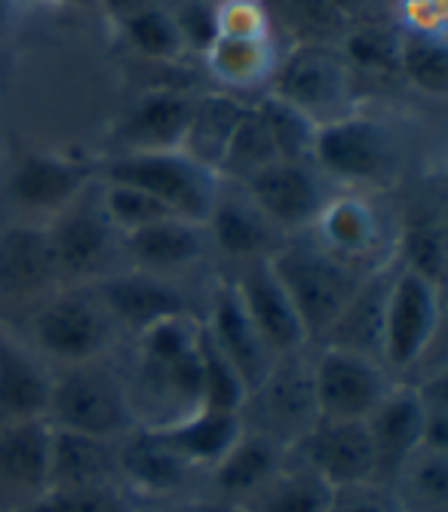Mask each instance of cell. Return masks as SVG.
Segmentation results:
<instances>
[{
    "label": "cell",
    "mask_w": 448,
    "mask_h": 512,
    "mask_svg": "<svg viewBox=\"0 0 448 512\" xmlns=\"http://www.w3.org/2000/svg\"><path fill=\"white\" fill-rule=\"evenodd\" d=\"M267 261L295 304L307 341L326 338L356 286L363 283V276L350 270V261L329 252L323 243H283Z\"/></svg>",
    "instance_id": "obj_1"
},
{
    "label": "cell",
    "mask_w": 448,
    "mask_h": 512,
    "mask_svg": "<svg viewBox=\"0 0 448 512\" xmlns=\"http://www.w3.org/2000/svg\"><path fill=\"white\" fill-rule=\"evenodd\" d=\"M136 414V402H132L120 378H114L108 368L83 362L53 378L50 408L43 421L53 430L117 445L132 430H139Z\"/></svg>",
    "instance_id": "obj_2"
},
{
    "label": "cell",
    "mask_w": 448,
    "mask_h": 512,
    "mask_svg": "<svg viewBox=\"0 0 448 512\" xmlns=\"http://www.w3.org/2000/svg\"><path fill=\"white\" fill-rule=\"evenodd\" d=\"M99 181L129 184L151 194L175 218L206 224L215 197L221 191V175L197 163L185 151H151V154H117L102 163Z\"/></svg>",
    "instance_id": "obj_3"
},
{
    "label": "cell",
    "mask_w": 448,
    "mask_h": 512,
    "mask_svg": "<svg viewBox=\"0 0 448 512\" xmlns=\"http://www.w3.org/2000/svg\"><path fill=\"white\" fill-rule=\"evenodd\" d=\"M47 230L56 249L62 279L68 276L80 286H93L120 270L117 264L123 255V237L102 206L99 178L65 209H59Z\"/></svg>",
    "instance_id": "obj_4"
},
{
    "label": "cell",
    "mask_w": 448,
    "mask_h": 512,
    "mask_svg": "<svg viewBox=\"0 0 448 512\" xmlns=\"http://www.w3.org/2000/svg\"><path fill=\"white\" fill-rule=\"evenodd\" d=\"M34 344L50 359L83 365L96 362L117 341V325L89 286L56 289L43 298L31 322Z\"/></svg>",
    "instance_id": "obj_5"
},
{
    "label": "cell",
    "mask_w": 448,
    "mask_h": 512,
    "mask_svg": "<svg viewBox=\"0 0 448 512\" xmlns=\"http://www.w3.org/2000/svg\"><path fill=\"white\" fill-rule=\"evenodd\" d=\"M271 83V96L298 108L317 126L353 114L350 65L323 43H301L289 56L277 59Z\"/></svg>",
    "instance_id": "obj_6"
},
{
    "label": "cell",
    "mask_w": 448,
    "mask_h": 512,
    "mask_svg": "<svg viewBox=\"0 0 448 512\" xmlns=\"http://www.w3.org/2000/svg\"><path fill=\"white\" fill-rule=\"evenodd\" d=\"M396 138L387 123L363 114H347L317 129L310 160L332 181L378 184L396 169Z\"/></svg>",
    "instance_id": "obj_7"
},
{
    "label": "cell",
    "mask_w": 448,
    "mask_h": 512,
    "mask_svg": "<svg viewBox=\"0 0 448 512\" xmlns=\"http://www.w3.org/2000/svg\"><path fill=\"white\" fill-rule=\"evenodd\" d=\"M310 381L317 417L323 421H366L390 387L378 359L341 347L320 350L310 365Z\"/></svg>",
    "instance_id": "obj_8"
},
{
    "label": "cell",
    "mask_w": 448,
    "mask_h": 512,
    "mask_svg": "<svg viewBox=\"0 0 448 512\" xmlns=\"http://www.w3.org/2000/svg\"><path fill=\"white\" fill-rule=\"evenodd\" d=\"M399 264V261H396ZM439 329V286L424 276L396 267L384 307V335H381V362L390 368H412Z\"/></svg>",
    "instance_id": "obj_9"
},
{
    "label": "cell",
    "mask_w": 448,
    "mask_h": 512,
    "mask_svg": "<svg viewBox=\"0 0 448 512\" xmlns=\"http://www.w3.org/2000/svg\"><path fill=\"white\" fill-rule=\"evenodd\" d=\"M252 203L277 230H307L332 200L329 178L313 160H277L243 181Z\"/></svg>",
    "instance_id": "obj_10"
},
{
    "label": "cell",
    "mask_w": 448,
    "mask_h": 512,
    "mask_svg": "<svg viewBox=\"0 0 448 512\" xmlns=\"http://www.w3.org/2000/svg\"><path fill=\"white\" fill-rule=\"evenodd\" d=\"M234 289L255 325L258 338L271 350L274 359L301 353V347L307 344V332H304L295 304L280 286L271 261L267 258L243 261V270L234 279Z\"/></svg>",
    "instance_id": "obj_11"
},
{
    "label": "cell",
    "mask_w": 448,
    "mask_h": 512,
    "mask_svg": "<svg viewBox=\"0 0 448 512\" xmlns=\"http://www.w3.org/2000/svg\"><path fill=\"white\" fill-rule=\"evenodd\" d=\"M89 289L102 301L105 313L117 325V332H132L136 338L160 319L191 313L185 295L178 292L166 276L136 270V267L117 270Z\"/></svg>",
    "instance_id": "obj_12"
},
{
    "label": "cell",
    "mask_w": 448,
    "mask_h": 512,
    "mask_svg": "<svg viewBox=\"0 0 448 512\" xmlns=\"http://www.w3.org/2000/svg\"><path fill=\"white\" fill-rule=\"evenodd\" d=\"M304 467L329 488L369 482L378 476V451L366 421H323L304 436Z\"/></svg>",
    "instance_id": "obj_13"
},
{
    "label": "cell",
    "mask_w": 448,
    "mask_h": 512,
    "mask_svg": "<svg viewBox=\"0 0 448 512\" xmlns=\"http://www.w3.org/2000/svg\"><path fill=\"white\" fill-rule=\"evenodd\" d=\"M203 329L209 341L224 353V359L240 371L243 384L249 387V396L258 393V387L267 381L277 359L258 338L234 283H218L209 301V319L203 322Z\"/></svg>",
    "instance_id": "obj_14"
},
{
    "label": "cell",
    "mask_w": 448,
    "mask_h": 512,
    "mask_svg": "<svg viewBox=\"0 0 448 512\" xmlns=\"http://www.w3.org/2000/svg\"><path fill=\"white\" fill-rule=\"evenodd\" d=\"M62 270L47 224H13L0 234V292L10 298H47Z\"/></svg>",
    "instance_id": "obj_15"
},
{
    "label": "cell",
    "mask_w": 448,
    "mask_h": 512,
    "mask_svg": "<svg viewBox=\"0 0 448 512\" xmlns=\"http://www.w3.org/2000/svg\"><path fill=\"white\" fill-rule=\"evenodd\" d=\"M206 234L209 243H215L224 255L240 261L271 258L283 246V230L267 221V215L252 203L243 184L234 181H221L215 206L206 218Z\"/></svg>",
    "instance_id": "obj_16"
},
{
    "label": "cell",
    "mask_w": 448,
    "mask_h": 512,
    "mask_svg": "<svg viewBox=\"0 0 448 512\" xmlns=\"http://www.w3.org/2000/svg\"><path fill=\"white\" fill-rule=\"evenodd\" d=\"M194 102L197 99L175 89H160L142 96L117 126L120 154L178 151L185 142Z\"/></svg>",
    "instance_id": "obj_17"
},
{
    "label": "cell",
    "mask_w": 448,
    "mask_h": 512,
    "mask_svg": "<svg viewBox=\"0 0 448 512\" xmlns=\"http://www.w3.org/2000/svg\"><path fill=\"white\" fill-rule=\"evenodd\" d=\"M99 178V169L59 157V154H31L10 175V197L31 212L56 215L74 197H80Z\"/></svg>",
    "instance_id": "obj_18"
},
{
    "label": "cell",
    "mask_w": 448,
    "mask_h": 512,
    "mask_svg": "<svg viewBox=\"0 0 448 512\" xmlns=\"http://www.w3.org/2000/svg\"><path fill=\"white\" fill-rule=\"evenodd\" d=\"M53 393V375L40 359L0 329V424L40 421L47 417Z\"/></svg>",
    "instance_id": "obj_19"
},
{
    "label": "cell",
    "mask_w": 448,
    "mask_h": 512,
    "mask_svg": "<svg viewBox=\"0 0 448 512\" xmlns=\"http://www.w3.org/2000/svg\"><path fill=\"white\" fill-rule=\"evenodd\" d=\"M209 249L206 224L185 218H160L148 227L123 234V255L136 270H148L163 276L166 270H182L197 264Z\"/></svg>",
    "instance_id": "obj_20"
},
{
    "label": "cell",
    "mask_w": 448,
    "mask_h": 512,
    "mask_svg": "<svg viewBox=\"0 0 448 512\" xmlns=\"http://www.w3.org/2000/svg\"><path fill=\"white\" fill-rule=\"evenodd\" d=\"M399 264H384L381 270L363 276L353 298L332 322V329L323 338V347H341L381 362V335H384V307L390 295V283Z\"/></svg>",
    "instance_id": "obj_21"
},
{
    "label": "cell",
    "mask_w": 448,
    "mask_h": 512,
    "mask_svg": "<svg viewBox=\"0 0 448 512\" xmlns=\"http://www.w3.org/2000/svg\"><path fill=\"white\" fill-rule=\"evenodd\" d=\"M378 451V473L399 470L418 445H424V402L418 387H387L375 411L366 417Z\"/></svg>",
    "instance_id": "obj_22"
},
{
    "label": "cell",
    "mask_w": 448,
    "mask_h": 512,
    "mask_svg": "<svg viewBox=\"0 0 448 512\" xmlns=\"http://www.w3.org/2000/svg\"><path fill=\"white\" fill-rule=\"evenodd\" d=\"M188 467H215V463L231 451V445L243 433V417L234 411H212V408H194L185 417L163 427H151Z\"/></svg>",
    "instance_id": "obj_23"
},
{
    "label": "cell",
    "mask_w": 448,
    "mask_h": 512,
    "mask_svg": "<svg viewBox=\"0 0 448 512\" xmlns=\"http://www.w3.org/2000/svg\"><path fill=\"white\" fill-rule=\"evenodd\" d=\"M117 445L89 439L65 430H53L50 442V488L56 491H89L111 488L117 476Z\"/></svg>",
    "instance_id": "obj_24"
},
{
    "label": "cell",
    "mask_w": 448,
    "mask_h": 512,
    "mask_svg": "<svg viewBox=\"0 0 448 512\" xmlns=\"http://www.w3.org/2000/svg\"><path fill=\"white\" fill-rule=\"evenodd\" d=\"M117 470L142 491H172L191 470L151 427L132 430L117 445Z\"/></svg>",
    "instance_id": "obj_25"
},
{
    "label": "cell",
    "mask_w": 448,
    "mask_h": 512,
    "mask_svg": "<svg viewBox=\"0 0 448 512\" xmlns=\"http://www.w3.org/2000/svg\"><path fill=\"white\" fill-rule=\"evenodd\" d=\"M53 427L43 421H16L0 433V476L19 488L47 491Z\"/></svg>",
    "instance_id": "obj_26"
},
{
    "label": "cell",
    "mask_w": 448,
    "mask_h": 512,
    "mask_svg": "<svg viewBox=\"0 0 448 512\" xmlns=\"http://www.w3.org/2000/svg\"><path fill=\"white\" fill-rule=\"evenodd\" d=\"M243 114H246V105H240L231 96L197 99L188 132H185V142L178 151H185L197 163L218 172V163H221L224 151H228V142H231L237 123L243 120Z\"/></svg>",
    "instance_id": "obj_27"
},
{
    "label": "cell",
    "mask_w": 448,
    "mask_h": 512,
    "mask_svg": "<svg viewBox=\"0 0 448 512\" xmlns=\"http://www.w3.org/2000/svg\"><path fill=\"white\" fill-rule=\"evenodd\" d=\"M313 227H317L320 243L347 261L372 252L378 243V218L360 197H332Z\"/></svg>",
    "instance_id": "obj_28"
},
{
    "label": "cell",
    "mask_w": 448,
    "mask_h": 512,
    "mask_svg": "<svg viewBox=\"0 0 448 512\" xmlns=\"http://www.w3.org/2000/svg\"><path fill=\"white\" fill-rule=\"evenodd\" d=\"M212 470H215V482L221 491H228V494L261 491L280 473V445L274 442V436H264V433L246 436L243 430L240 439L231 445V451L224 454Z\"/></svg>",
    "instance_id": "obj_29"
},
{
    "label": "cell",
    "mask_w": 448,
    "mask_h": 512,
    "mask_svg": "<svg viewBox=\"0 0 448 512\" xmlns=\"http://www.w3.org/2000/svg\"><path fill=\"white\" fill-rule=\"evenodd\" d=\"M399 503L402 509H427L442 512L448 503V448L418 445L396 470Z\"/></svg>",
    "instance_id": "obj_30"
},
{
    "label": "cell",
    "mask_w": 448,
    "mask_h": 512,
    "mask_svg": "<svg viewBox=\"0 0 448 512\" xmlns=\"http://www.w3.org/2000/svg\"><path fill=\"white\" fill-rule=\"evenodd\" d=\"M209 71L234 89H249L271 80L277 68V50L271 40H234L218 37L206 50Z\"/></svg>",
    "instance_id": "obj_31"
},
{
    "label": "cell",
    "mask_w": 448,
    "mask_h": 512,
    "mask_svg": "<svg viewBox=\"0 0 448 512\" xmlns=\"http://www.w3.org/2000/svg\"><path fill=\"white\" fill-rule=\"evenodd\" d=\"M277 160H280V154H277L274 138L267 135L255 108H246L243 120L237 123L231 142H228V151H224V157L218 163V175H221V181L243 184L252 175H258L261 169L274 166Z\"/></svg>",
    "instance_id": "obj_32"
},
{
    "label": "cell",
    "mask_w": 448,
    "mask_h": 512,
    "mask_svg": "<svg viewBox=\"0 0 448 512\" xmlns=\"http://www.w3.org/2000/svg\"><path fill=\"white\" fill-rule=\"evenodd\" d=\"M249 399V387L240 371L224 359V353L209 341L206 329L200 332V408L234 411L240 414Z\"/></svg>",
    "instance_id": "obj_33"
},
{
    "label": "cell",
    "mask_w": 448,
    "mask_h": 512,
    "mask_svg": "<svg viewBox=\"0 0 448 512\" xmlns=\"http://www.w3.org/2000/svg\"><path fill=\"white\" fill-rule=\"evenodd\" d=\"M396 68L430 96H445L448 92V50L445 40L436 34L409 31L399 40Z\"/></svg>",
    "instance_id": "obj_34"
},
{
    "label": "cell",
    "mask_w": 448,
    "mask_h": 512,
    "mask_svg": "<svg viewBox=\"0 0 448 512\" xmlns=\"http://www.w3.org/2000/svg\"><path fill=\"white\" fill-rule=\"evenodd\" d=\"M261 117L267 135L274 138L280 160H310L313 138H317V123L307 120L298 108L286 105L277 96H264L258 105H252Z\"/></svg>",
    "instance_id": "obj_35"
},
{
    "label": "cell",
    "mask_w": 448,
    "mask_h": 512,
    "mask_svg": "<svg viewBox=\"0 0 448 512\" xmlns=\"http://www.w3.org/2000/svg\"><path fill=\"white\" fill-rule=\"evenodd\" d=\"M332 488L307 467L277 473L261 488V512H329Z\"/></svg>",
    "instance_id": "obj_36"
},
{
    "label": "cell",
    "mask_w": 448,
    "mask_h": 512,
    "mask_svg": "<svg viewBox=\"0 0 448 512\" xmlns=\"http://www.w3.org/2000/svg\"><path fill=\"white\" fill-rule=\"evenodd\" d=\"M120 25H123L126 40L148 59L169 62V59H178L185 53V40H182V31H178V25H175V16H169L160 7L148 4V7L136 10L132 16L120 19Z\"/></svg>",
    "instance_id": "obj_37"
},
{
    "label": "cell",
    "mask_w": 448,
    "mask_h": 512,
    "mask_svg": "<svg viewBox=\"0 0 448 512\" xmlns=\"http://www.w3.org/2000/svg\"><path fill=\"white\" fill-rule=\"evenodd\" d=\"M396 261L402 270H412L424 276L427 283L442 286V273H445V230L439 221H418L409 224L406 234H402Z\"/></svg>",
    "instance_id": "obj_38"
},
{
    "label": "cell",
    "mask_w": 448,
    "mask_h": 512,
    "mask_svg": "<svg viewBox=\"0 0 448 512\" xmlns=\"http://www.w3.org/2000/svg\"><path fill=\"white\" fill-rule=\"evenodd\" d=\"M258 393L267 396L274 414H280V421H301L304 414H317V402H313V381H310V368H283L274 362L271 375L258 387Z\"/></svg>",
    "instance_id": "obj_39"
},
{
    "label": "cell",
    "mask_w": 448,
    "mask_h": 512,
    "mask_svg": "<svg viewBox=\"0 0 448 512\" xmlns=\"http://www.w3.org/2000/svg\"><path fill=\"white\" fill-rule=\"evenodd\" d=\"M99 184H102V206H105L111 224L120 230V237L172 215L163 203H157L151 194H145L139 188L114 184V181H99Z\"/></svg>",
    "instance_id": "obj_40"
},
{
    "label": "cell",
    "mask_w": 448,
    "mask_h": 512,
    "mask_svg": "<svg viewBox=\"0 0 448 512\" xmlns=\"http://www.w3.org/2000/svg\"><path fill=\"white\" fill-rule=\"evenodd\" d=\"M218 37L234 40H271V22L255 0H224L215 7Z\"/></svg>",
    "instance_id": "obj_41"
},
{
    "label": "cell",
    "mask_w": 448,
    "mask_h": 512,
    "mask_svg": "<svg viewBox=\"0 0 448 512\" xmlns=\"http://www.w3.org/2000/svg\"><path fill=\"white\" fill-rule=\"evenodd\" d=\"M329 512H406V509H402L396 491L369 479V482L332 488Z\"/></svg>",
    "instance_id": "obj_42"
},
{
    "label": "cell",
    "mask_w": 448,
    "mask_h": 512,
    "mask_svg": "<svg viewBox=\"0 0 448 512\" xmlns=\"http://www.w3.org/2000/svg\"><path fill=\"white\" fill-rule=\"evenodd\" d=\"M28 512H123L114 488H89V491H56L50 488Z\"/></svg>",
    "instance_id": "obj_43"
},
{
    "label": "cell",
    "mask_w": 448,
    "mask_h": 512,
    "mask_svg": "<svg viewBox=\"0 0 448 512\" xmlns=\"http://www.w3.org/2000/svg\"><path fill=\"white\" fill-rule=\"evenodd\" d=\"M396 53H399V40H393L381 31H356L347 37V59H353L363 68L393 71Z\"/></svg>",
    "instance_id": "obj_44"
},
{
    "label": "cell",
    "mask_w": 448,
    "mask_h": 512,
    "mask_svg": "<svg viewBox=\"0 0 448 512\" xmlns=\"http://www.w3.org/2000/svg\"><path fill=\"white\" fill-rule=\"evenodd\" d=\"M280 4L292 25L317 34V37H329L332 31L341 28V19H344L329 0H280Z\"/></svg>",
    "instance_id": "obj_45"
},
{
    "label": "cell",
    "mask_w": 448,
    "mask_h": 512,
    "mask_svg": "<svg viewBox=\"0 0 448 512\" xmlns=\"http://www.w3.org/2000/svg\"><path fill=\"white\" fill-rule=\"evenodd\" d=\"M175 25L182 31L185 50H200L206 53L209 46L218 40V22H215V7L209 4H188L182 13L175 16Z\"/></svg>",
    "instance_id": "obj_46"
},
{
    "label": "cell",
    "mask_w": 448,
    "mask_h": 512,
    "mask_svg": "<svg viewBox=\"0 0 448 512\" xmlns=\"http://www.w3.org/2000/svg\"><path fill=\"white\" fill-rule=\"evenodd\" d=\"M99 4H102L114 19H126V16L136 13V10L148 7V0H99Z\"/></svg>",
    "instance_id": "obj_47"
},
{
    "label": "cell",
    "mask_w": 448,
    "mask_h": 512,
    "mask_svg": "<svg viewBox=\"0 0 448 512\" xmlns=\"http://www.w3.org/2000/svg\"><path fill=\"white\" fill-rule=\"evenodd\" d=\"M329 4L341 13V16H353V13H360L369 0H329Z\"/></svg>",
    "instance_id": "obj_48"
},
{
    "label": "cell",
    "mask_w": 448,
    "mask_h": 512,
    "mask_svg": "<svg viewBox=\"0 0 448 512\" xmlns=\"http://www.w3.org/2000/svg\"><path fill=\"white\" fill-rule=\"evenodd\" d=\"M16 16V0H0V31H4Z\"/></svg>",
    "instance_id": "obj_49"
},
{
    "label": "cell",
    "mask_w": 448,
    "mask_h": 512,
    "mask_svg": "<svg viewBox=\"0 0 448 512\" xmlns=\"http://www.w3.org/2000/svg\"><path fill=\"white\" fill-rule=\"evenodd\" d=\"M53 4H71V7H99V0H53Z\"/></svg>",
    "instance_id": "obj_50"
}]
</instances>
